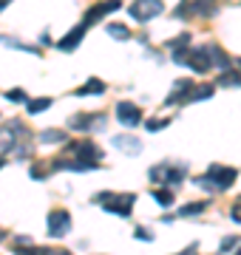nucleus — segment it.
<instances>
[{
    "instance_id": "nucleus-23",
    "label": "nucleus",
    "mask_w": 241,
    "mask_h": 255,
    "mask_svg": "<svg viewBox=\"0 0 241 255\" xmlns=\"http://www.w3.org/2000/svg\"><path fill=\"white\" fill-rule=\"evenodd\" d=\"M40 142L48 145V142H65V130H43L40 133Z\"/></svg>"
},
{
    "instance_id": "nucleus-8",
    "label": "nucleus",
    "mask_w": 241,
    "mask_h": 255,
    "mask_svg": "<svg viewBox=\"0 0 241 255\" xmlns=\"http://www.w3.org/2000/svg\"><path fill=\"white\" fill-rule=\"evenodd\" d=\"M122 3L120 0H102V3H97V6H91V9L85 11L83 23L85 26H91V23H100L102 17H108V14H114V11L120 9Z\"/></svg>"
},
{
    "instance_id": "nucleus-7",
    "label": "nucleus",
    "mask_w": 241,
    "mask_h": 255,
    "mask_svg": "<svg viewBox=\"0 0 241 255\" xmlns=\"http://www.w3.org/2000/svg\"><path fill=\"white\" fill-rule=\"evenodd\" d=\"M185 167H165V164H159V167H150V179L153 182H167V187H176V184L185 182Z\"/></svg>"
},
{
    "instance_id": "nucleus-18",
    "label": "nucleus",
    "mask_w": 241,
    "mask_h": 255,
    "mask_svg": "<svg viewBox=\"0 0 241 255\" xmlns=\"http://www.w3.org/2000/svg\"><path fill=\"white\" fill-rule=\"evenodd\" d=\"M207 207H210L207 201H190V204H185V207H179V216H182V219H193V216L204 213Z\"/></svg>"
},
{
    "instance_id": "nucleus-33",
    "label": "nucleus",
    "mask_w": 241,
    "mask_h": 255,
    "mask_svg": "<svg viewBox=\"0 0 241 255\" xmlns=\"http://www.w3.org/2000/svg\"><path fill=\"white\" fill-rule=\"evenodd\" d=\"M136 238H139V241H150V233L145 227H139V230H136Z\"/></svg>"
},
{
    "instance_id": "nucleus-22",
    "label": "nucleus",
    "mask_w": 241,
    "mask_h": 255,
    "mask_svg": "<svg viewBox=\"0 0 241 255\" xmlns=\"http://www.w3.org/2000/svg\"><path fill=\"white\" fill-rule=\"evenodd\" d=\"M26 108H28V114H40V111L51 108V100H48V97H43V100H31V102H26Z\"/></svg>"
},
{
    "instance_id": "nucleus-34",
    "label": "nucleus",
    "mask_w": 241,
    "mask_h": 255,
    "mask_svg": "<svg viewBox=\"0 0 241 255\" xmlns=\"http://www.w3.org/2000/svg\"><path fill=\"white\" fill-rule=\"evenodd\" d=\"M43 255H71V253H65V250H43Z\"/></svg>"
},
{
    "instance_id": "nucleus-17",
    "label": "nucleus",
    "mask_w": 241,
    "mask_h": 255,
    "mask_svg": "<svg viewBox=\"0 0 241 255\" xmlns=\"http://www.w3.org/2000/svg\"><path fill=\"white\" fill-rule=\"evenodd\" d=\"M213 85H193L190 94H187V102H202V100H210L213 97Z\"/></svg>"
},
{
    "instance_id": "nucleus-32",
    "label": "nucleus",
    "mask_w": 241,
    "mask_h": 255,
    "mask_svg": "<svg viewBox=\"0 0 241 255\" xmlns=\"http://www.w3.org/2000/svg\"><path fill=\"white\" fill-rule=\"evenodd\" d=\"M230 219L236 221V224H241V201H239V204H236V207L230 210Z\"/></svg>"
},
{
    "instance_id": "nucleus-31",
    "label": "nucleus",
    "mask_w": 241,
    "mask_h": 255,
    "mask_svg": "<svg viewBox=\"0 0 241 255\" xmlns=\"http://www.w3.org/2000/svg\"><path fill=\"white\" fill-rule=\"evenodd\" d=\"M46 176H48V170H40V164H34V167H31V179H34V182L46 179Z\"/></svg>"
},
{
    "instance_id": "nucleus-24",
    "label": "nucleus",
    "mask_w": 241,
    "mask_h": 255,
    "mask_svg": "<svg viewBox=\"0 0 241 255\" xmlns=\"http://www.w3.org/2000/svg\"><path fill=\"white\" fill-rule=\"evenodd\" d=\"M0 43H6V46H11V48H20V51H26V54H37L34 46H26V43H20V40H11V37H0Z\"/></svg>"
},
{
    "instance_id": "nucleus-26",
    "label": "nucleus",
    "mask_w": 241,
    "mask_h": 255,
    "mask_svg": "<svg viewBox=\"0 0 241 255\" xmlns=\"http://www.w3.org/2000/svg\"><path fill=\"white\" fill-rule=\"evenodd\" d=\"M6 100H11V102H28V97H26L23 88H11V91H6Z\"/></svg>"
},
{
    "instance_id": "nucleus-16",
    "label": "nucleus",
    "mask_w": 241,
    "mask_h": 255,
    "mask_svg": "<svg viewBox=\"0 0 241 255\" xmlns=\"http://www.w3.org/2000/svg\"><path fill=\"white\" fill-rule=\"evenodd\" d=\"M207 57H210V65H219L222 71H227V68H230V57L224 54L219 46H207Z\"/></svg>"
},
{
    "instance_id": "nucleus-10",
    "label": "nucleus",
    "mask_w": 241,
    "mask_h": 255,
    "mask_svg": "<svg viewBox=\"0 0 241 255\" xmlns=\"http://www.w3.org/2000/svg\"><path fill=\"white\" fill-rule=\"evenodd\" d=\"M117 119H120V125L133 128L142 122V111L133 102H117Z\"/></svg>"
},
{
    "instance_id": "nucleus-35",
    "label": "nucleus",
    "mask_w": 241,
    "mask_h": 255,
    "mask_svg": "<svg viewBox=\"0 0 241 255\" xmlns=\"http://www.w3.org/2000/svg\"><path fill=\"white\" fill-rule=\"evenodd\" d=\"M6 3H9V0H0V11H3V6H6Z\"/></svg>"
},
{
    "instance_id": "nucleus-37",
    "label": "nucleus",
    "mask_w": 241,
    "mask_h": 255,
    "mask_svg": "<svg viewBox=\"0 0 241 255\" xmlns=\"http://www.w3.org/2000/svg\"><path fill=\"white\" fill-rule=\"evenodd\" d=\"M0 167H3V159H0Z\"/></svg>"
},
{
    "instance_id": "nucleus-5",
    "label": "nucleus",
    "mask_w": 241,
    "mask_h": 255,
    "mask_svg": "<svg viewBox=\"0 0 241 255\" xmlns=\"http://www.w3.org/2000/svg\"><path fill=\"white\" fill-rule=\"evenodd\" d=\"M207 179H210V184H213V190H227L236 179H239V173H236V167H222V164H210V170H207Z\"/></svg>"
},
{
    "instance_id": "nucleus-28",
    "label": "nucleus",
    "mask_w": 241,
    "mask_h": 255,
    "mask_svg": "<svg viewBox=\"0 0 241 255\" xmlns=\"http://www.w3.org/2000/svg\"><path fill=\"white\" fill-rule=\"evenodd\" d=\"M187 43H190V34H182V37H173L167 46H170V48H185Z\"/></svg>"
},
{
    "instance_id": "nucleus-38",
    "label": "nucleus",
    "mask_w": 241,
    "mask_h": 255,
    "mask_svg": "<svg viewBox=\"0 0 241 255\" xmlns=\"http://www.w3.org/2000/svg\"><path fill=\"white\" fill-rule=\"evenodd\" d=\"M236 255H241V250H239V253H236Z\"/></svg>"
},
{
    "instance_id": "nucleus-15",
    "label": "nucleus",
    "mask_w": 241,
    "mask_h": 255,
    "mask_svg": "<svg viewBox=\"0 0 241 255\" xmlns=\"http://www.w3.org/2000/svg\"><path fill=\"white\" fill-rule=\"evenodd\" d=\"M114 145L120 147L122 153H133V156L142 150V142L136 136H114Z\"/></svg>"
},
{
    "instance_id": "nucleus-27",
    "label": "nucleus",
    "mask_w": 241,
    "mask_h": 255,
    "mask_svg": "<svg viewBox=\"0 0 241 255\" xmlns=\"http://www.w3.org/2000/svg\"><path fill=\"white\" fill-rule=\"evenodd\" d=\"M145 128H148L150 133H156V130H165V128H167V119H150V122H145Z\"/></svg>"
},
{
    "instance_id": "nucleus-9",
    "label": "nucleus",
    "mask_w": 241,
    "mask_h": 255,
    "mask_svg": "<svg viewBox=\"0 0 241 255\" xmlns=\"http://www.w3.org/2000/svg\"><path fill=\"white\" fill-rule=\"evenodd\" d=\"M68 153H74L80 162H91V164H97L102 159V150L94 142H71L68 145Z\"/></svg>"
},
{
    "instance_id": "nucleus-25",
    "label": "nucleus",
    "mask_w": 241,
    "mask_h": 255,
    "mask_svg": "<svg viewBox=\"0 0 241 255\" xmlns=\"http://www.w3.org/2000/svg\"><path fill=\"white\" fill-rule=\"evenodd\" d=\"M108 34H111L114 40H128L130 31H128L125 26H120V23H114V26H108Z\"/></svg>"
},
{
    "instance_id": "nucleus-29",
    "label": "nucleus",
    "mask_w": 241,
    "mask_h": 255,
    "mask_svg": "<svg viewBox=\"0 0 241 255\" xmlns=\"http://www.w3.org/2000/svg\"><path fill=\"white\" fill-rule=\"evenodd\" d=\"M233 247H236V238L230 236V238H224V241H222V247H219V253H222V255H224V253H230Z\"/></svg>"
},
{
    "instance_id": "nucleus-20",
    "label": "nucleus",
    "mask_w": 241,
    "mask_h": 255,
    "mask_svg": "<svg viewBox=\"0 0 241 255\" xmlns=\"http://www.w3.org/2000/svg\"><path fill=\"white\" fill-rule=\"evenodd\" d=\"M153 199H156L162 207H170V204L176 201V193L170 190V187H159V190H153Z\"/></svg>"
},
{
    "instance_id": "nucleus-21",
    "label": "nucleus",
    "mask_w": 241,
    "mask_h": 255,
    "mask_svg": "<svg viewBox=\"0 0 241 255\" xmlns=\"http://www.w3.org/2000/svg\"><path fill=\"white\" fill-rule=\"evenodd\" d=\"M219 85H224V88H239V85H241V74L224 71L222 77H219Z\"/></svg>"
},
{
    "instance_id": "nucleus-2",
    "label": "nucleus",
    "mask_w": 241,
    "mask_h": 255,
    "mask_svg": "<svg viewBox=\"0 0 241 255\" xmlns=\"http://www.w3.org/2000/svg\"><path fill=\"white\" fill-rule=\"evenodd\" d=\"M219 11L216 0H182L176 9V17L187 20V17H213Z\"/></svg>"
},
{
    "instance_id": "nucleus-1",
    "label": "nucleus",
    "mask_w": 241,
    "mask_h": 255,
    "mask_svg": "<svg viewBox=\"0 0 241 255\" xmlns=\"http://www.w3.org/2000/svg\"><path fill=\"white\" fill-rule=\"evenodd\" d=\"M173 63L176 65H185L190 71L196 74H204L210 68V57H207V48H176V54H173Z\"/></svg>"
},
{
    "instance_id": "nucleus-36",
    "label": "nucleus",
    "mask_w": 241,
    "mask_h": 255,
    "mask_svg": "<svg viewBox=\"0 0 241 255\" xmlns=\"http://www.w3.org/2000/svg\"><path fill=\"white\" fill-rule=\"evenodd\" d=\"M0 241H3V230H0Z\"/></svg>"
},
{
    "instance_id": "nucleus-12",
    "label": "nucleus",
    "mask_w": 241,
    "mask_h": 255,
    "mask_svg": "<svg viewBox=\"0 0 241 255\" xmlns=\"http://www.w3.org/2000/svg\"><path fill=\"white\" fill-rule=\"evenodd\" d=\"M85 23H80V26H74L71 28V31H68V34L63 37V40H60V43H57V48H60V51H74L77 46H80V43H83V37H85Z\"/></svg>"
},
{
    "instance_id": "nucleus-19",
    "label": "nucleus",
    "mask_w": 241,
    "mask_h": 255,
    "mask_svg": "<svg viewBox=\"0 0 241 255\" xmlns=\"http://www.w3.org/2000/svg\"><path fill=\"white\" fill-rule=\"evenodd\" d=\"M85 94H105V82L102 80H88L85 85L77 88V97H85Z\"/></svg>"
},
{
    "instance_id": "nucleus-14",
    "label": "nucleus",
    "mask_w": 241,
    "mask_h": 255,
    "mask_svg": "<svg viewBox=\"0 0 241 255\" xmlns=\"http://www.w3.org/2000/svg\"><path fill=\"white\" fill-rule=\"evenodd\" d=\"M190 88H193V80H179L176 85H173V91L167 94L165 105H176V102H187V94H190Z\"/></svg>"
},
{
    "instance_id": "nucleus-13",
    "label": "nucleus",
    "mask_w": 241,
    "mask_h": 255,
    "mask_svg": "<svg viewBox=\"0 0 241 255\" xmlns=\"http://www.w3.org/2000/svg\"><path fill=\"white\" fill-rule=\"evenodd\" d=\"M102 114H77L71 117V130H91V128H102Z\"/></svg>"
},
{
    "instance_id": "nucleus-6",
    "label": "nucleus",
    "mask_w": 241,
    "mask_h": 255,
    "mask_svg": "<svg viewBox=\"0 0 241 255\" xmlns=\"http://www.w3.org/2000/svg\"><path fill=\"white\" fill-rule=\"evenodd\" d=\"M46 224H48V236L51 238H63L71 233V216L65 210H51Z\"/></svg>"
},
{
    "instance_id": "nucleus-3",
    "label": "nucleus",
    "mask_w": 241,
    "mask_h": 255,
    "mask_svg": "<svg viewBox=\"0 0 241 255\" xmlns=\"http://www.w3.org/2000/svg\"><path fill=\"white\" fill-rule=\"evenodd\" d=\"M97 201L100 204H105V210L108 213H117V216H130V210H133V193H122V196H114V193H100L97 196Z\"/></svg>"
},
{
    "instance_id": "nucleus-11",
    "label": "nucleus",
    "mask_w": 241,
    "mask_h": 255,
    "mask_svg": "<svg viewBox=\"0 0 241 255\" xmlns=\"http://www.w3.org/2000/svg\"><path fill=\"white\" fill-rule=\"evenodd\" d=\"M17 133L20 136L26 133V128L20 125V122H11V125L0 128V153H9L11 147L17 145Z\"/></svg>"
},
{
    "instance_id": "nucleus-39",
    "label": "nucleus",
    "mask_w": 241,
    "mask_h": 255,
    "mask_svg": "<svg viewBox=\"0 0 241 255\" xmlns=\"http://www.w3.org/2000/svg\"><path fill=\"white\" fill-rule=\"evenodd\" d=\"M239 65H241V60H239Z\"/></svg>"
},
{
    "instance_id": "nucleus-30",
    "label": "nucleus",
    "mask_w": 241,
    "mask_h": 255,
    "mask_svg": "<svg viewBox=\"0 0 241 255\" xmlns=\"http://www.w3.org/2000/svg\"><path fill=\"white\" fill-rule=\"evenodd\" d=\"M31 244H34V241H31L28 236H17V238H14V247H17V250H23V247H31Z\"/></svg>"
},
{
    "instance_id": "nucleus-4",
    "label": "nucleus",
    "mask_w": 241,
    "mask_h": 255,
    "mask_svg": "<svg viewBox=\"0 0 241 255\" xmlns=\"http://www.w3.org/2000/svg\"><path fill=\"white\" fill-rule=\"evenodd\" d=\"M159 11H162V0H133L128 14L136 20V23H148V20L156 17Z\"/></svg>"
}]
</instances>
